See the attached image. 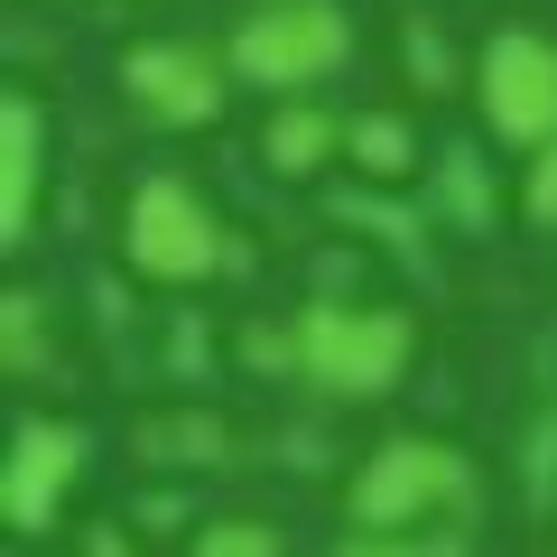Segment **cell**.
<instances>
[{
  "label": "cell",
  "instance_id": "10",
  "mask_svg": "<svg viewBox=\"0 0 557 557\" xmlns=\"http://www.w3.org/2000/svg\"><path fill=\"white\" fill-rule=\"evenodd\" d=\"M344 159H354L372 186H391V177H409V168H418V139H409V121H399V112H354V121H344Z\"/></svg>",
  "mask_w": 557,
  "mask_h": 557
},
{
  "label": "cell",
  "instance_id": "2",
  "mask_svg": "<svg viewBox=\"0 0 557 557\" xmlns=\"http://www.w3.org/2000/svg\"><path fill=\"white\" fill-rule=\"evenodd\" d=\"M121 251H131L139 278L196 288V278H214L223 260H233V242H223L214 205H205L186 177H139L131 205H121Z\"/></svg>",
  "mask_w": 557,
  "mask_h": 557
},
{
  "label": "cell",
  "instance_id": "3",
  "mask_svg": "<svg viewBox=\"0 0 557 557\" xmlns=\"http://www.w3.org/2000/svg\"><path fill=\"white\" fill-rule=\"evenodd\" d=\"M465 493H474V465H465L456 446H437V437H391L354 483H344V511H354L362 539H399V530L437 520L446 502H465Z\"/></svg>",
  "mask_w": 557,
  "mask_h": 557
},
{
  "label": "cell",
  "instance_id": "4",
  "mask_svg": "<svg viewBox=\"0 0 557 557\" xmlns=\"http://www.w3.org/2000/svg\"><path fill=\"white\" fill-rule=\"evenodd\" d=\"M344 47H354L344 0H260L251 20L233 28L223 65H233V75H251V84H270V94H298V84L335 75Z\"/></svg>",
  "mask_w": 557,
  "mask_h": 557
},
{
  "label": "cell",
  "instance_id": "1",
  "mask_svg": "<svg viewBox=\"0 0 557 557\" xmlns=\"http://www.w3.org/2000/svg\"><path fill=\"white\" fill-rule=\"evenodd\" d=\"M409 344L418 335H409L399 307L317 298V307H298V325H288V372H307L335 399H372V391H391V381L409 372Z\"/></svg>",
  "mask_w": 557,
  "mask_h": 557
},
{
  "label": "cell",
  "instance_id": "15",
  "mask_svg": "<svg viewBox=\"0 0 557 557\" xmlns=\"http://www.w3.org/2000/svg\"><path fill=\"white\" fill-rule=\"evenodd\" d=\"M520 205H530V223H557V139L530 149V168H520Z\"/></svg>",
  "mask_w": 557,
  "mask_h": 557
},
{
  "label": "cell",
  "instance_id": "8",
  "mask_svg": "<svg viewBox=\"0 0 557 557\" xmlns=\"http://www.w3.org/2000/svg\"><path fill=\"white\" fill-rule=\"evenodd\" d=\"M38 177H47V159H38V102L10 94V102H0V233H10V242H28V223H38Z\"/></svg>",
  "mask_w": 557,
  "mask_h": 557
},
{
  "label": "cell",
  "instance_id": "13",
  "mask_svg": "<svg viewBox=\"0 0 557 557\" xmlns=\"http://www.w3.org/2000/svg\"><path fill=\"white\" fill-rule=\"evenodd\" d=\"M335 214H344V223H362V233H381L391 251H418V214H409V205H391V196H372V186H354Z\"/></svg>",
  "mask_w": 557,
  "mask_h": 557
},
{
  "label": "cell",
  "instance_id": "9",
  "mask_svg": "<svg viewBox=\"0 0 557 557\" xmlns=\"http://www.w3.org/2000/svg\"><path fill=\"white\" fill-rule=\"evenodd\" d=\"M335 149H344V121L325 112V102H278L270 131H260V159H270L278 177H317Z\"/></svg>",
  "mask_w": 557,
  "mask_h": 557
},
{
  "label": "cell",
  "instance_id": "11",
  "mask_svg": "<svg viewBox=\"0 0 557 557\" xmlns=\"http://www.w3.org/2000/svg\"><path fill=\"white\" fill-rule=\"evenodd\" d=\"M437 214H446V223H465V233H483V223H493V168H483L465 139L437 159Z\"/></svg>",
  "mask_w": 557,
  "mask_h": 557
},
{
  "label": "cell",
  "instance_id": "7",
  "mask_svg": "<svg viewBox=\"0 0 557 557\" xmlns=\"http://www.w3.org/2000/svg\"><path fill=\"white\" fill-rule=\"evenodd\" d=\"M121 84H131V102L149 121H214L223 112V65L205 57V47H177V38H149L121 57Z\"/></svg>",
  "mask_w": 557,
  "mask_h": 557
},
{
  "label": "cell",
  "instance_id": "5",
  "mask_svg": "<svg viewBox=\"0 0 557 557\" xmlns=\"http://www.w3.org/2000/svg\"><path fill=\"white\" fill-rule=\"evenodd\" d=\"M474 94H483V121L493 139L511 149H548L557 139V47L539 28H502L474 65Z\"/></svg>",
  "mask_w": 557,
  "mask_h": 557
},
{
  "label": "cell",
  "instance_id": "6",
  "mask_svg": "<svg viewBox=\"0 0 557 557\" xmlns=\"http://www.w3.org/2000/svg\"><path fill=\"white\" fill-rule=\"evenodd\" d=\"M84 428H65V418H20V437H10V465H0V520L20 539H38L47 520H57V502L84 483Z\"/></svg>",
  "mask_w": 557,
  "mask_h": 557
},
{
  "label": "cell",
  "instance_id": "18",
  "mask_svg": "<svg viewBox=\"0 0 557 557\" xmlns=\"http://www.w3.org/2000/svg\"><path fill=\"white\" fill-rule=\"evenodd\" d=\"M344 557H418V548H399V539H354Z\"/></svg>",
  "mask_w": 557,
  "mask_h": 557
},
{
  "label": "cell",
  "instance_id": "16",
  "mask_svg": "<svg viewBox=\"0 0 557 557\" xmlns=\"http://www.w3.org/2000/svg\"><path fill=\"white\" fill-rule=\"evenodd\" d=\"M409 75H418V84H446V75H456V57H446V38H437L428 20L409 28Z\"/></svg>",
  "mask_w": 557,
  "mask_h": 557
},
{
  "label": "cell",
  "instance_id": "17",
  "mask_svg": "<svg viewBox=\"0 0 557 557\" xmlns=\"http://www.w3.org/2000/svg\"><path fill=\"white\" fill-rule=\"evenodd\" d=\"M84 557H131V539H121V530H94V539H84Z\"/></svg>",
  "mask_w": 557,
  "mask_h": 557
},
{
  "label": "cell",
  "instance_id": "12",
  "mask_svg": "<svg viewBox=\"0 0 557 557\" xmlns=\"http://www.w3.org/2000/svg\"><path fill=\"white\" fill-rule=\"evenodd\" d=\"M0 354H10V372H38V354H47V307H38V288H10V298H0Z\"/></svg>",
  "mask_w": 557,
  "mask_h": 557
},
{
  "label": "cell",
  "instance_id": "14",
  "mask_svg": "<svg viewBox=\"0 0 557 557\" xmlns=\"http://www.w3.org/2000/svg\"><path fill=\"white\" fill-rule=\"evenodd\" d=\"M186 557H288V548H278L270 520H214V530H196Z\"/></svg>",
  "mask_w": 557,
  "mask_h": 557
}]
</instances>
